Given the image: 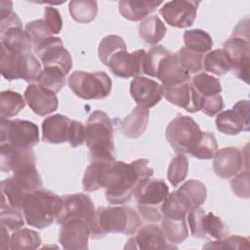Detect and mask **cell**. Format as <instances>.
I'll return each instance as SVG.
<instances>
[{
    "label": "cell",
    "mask_w": 250,
    "mask_h": 250,
    "mask_svg": "<svg viewBox=\"0 0 250 250\" xmlns=\"http://www.w3.org/2000/svg\"><path fill=\"white\" fill-rule=\"evenodd\" d=\"M97 225L101 237L108 232L131 235L140 228L141 217L134 209L127 206L99 207Z\"/></svg>",
    "instance_id": "obj_8"
},
{
    "label": "cell",
    "mask_w": 250,
    "mask_h": 250,
    "mask_svg": "<svg viewBox=\"0 0 250 250\" xmlns=\"http://www.w3.org/2000/svg\"><path fill=\"white\" fill-rule=\"evenodd\" d=\"M0 143L17 148L28 149L39 142V130L35 123L21 119H1Z\"/></svg>",
    "instance_id": "obj_12"
},
{
    "label": "cell",
    "mask_w": 250,
    "mask_h": 250,
    "mask_svg": "<svg viewBox=\"0 0 250 250\" xmlns=\"http://www.w3.org/2000/svg\"><path fill=\"white\" fill-rule=\"evenodd\" d=\"M166 26L157 16H149L139 24V35L147 44L156 45L166 34Z\"/></svg>",
    "instance_id": "obj_28"
},
{
    "label": "cell",
    "mask_w": 250,
    "mask_h": 250,
    "mask_svg": "<svg viewBox=\"0 0 250 250\" xmlns=\"http://www.w3.org/2000/svg\"><path fill=\"white\" fill-rule=\"evenodd\" d=\"M217 150L218 145L214 135L209 132H202L199 141L189 154L198 159H211L214 157Z\"/></svg>",
    "instance_id": "obj_37"
},
{
    "label": "cell",
    "mask_w": 250,
    "mask_h": 250,
    "mask_svg": "<svg viewBox=\"0 0 250 250\" xmlns=\"http://www.w3.org/2000/svg\"><path fill=\"white\" fill-rule=\"evenodd\" d=\"M41 244L38 232L30 229H20L11 235L10 249L12 250H34Z\"/></svg>",
    "instance_id": "obj_34"
},
{
    "label": "cell",
    "mask_w": 250,
    "mask_h": 250,
    "mask_svg": "<svg viewBox=\"0 0 250 250\" xmlns=\"http://www.w3.org/2000/svg\"><path fill=\"white\" fill-rule=\"evenodd\" d=\"M91 229L82 219H69L61 224L59 242L64 249L86 250Z\"/></svg>",
    "instance_id": "obj_17"
},
{
    "label": "cell",
    "mask_w": 250,
    "mask_h": 250,
    "mask_svg": "<svg viewBox=\"0 0 250 250\" xmlns=\"http://www.w3.org/2000/svg\"><path fill=\"white\" fill-rule=\"evenodd\" d=\"M41 71V63L32 52L19 53L1 46L0 72L5 79L33 82L37 80Z\"/></svg>",
    "instance_id": "obj_7"
},
{
    "label": "cell",
    "mask_w": 250,
    "mask_h": 250,
    "mask_svg": "<svg viewBox=\"0 0 250 250\" xmlns=\"http://www.w3.org/2000/svg\"><path fill=\"white\" fill-rule=\"evenodd\" d=\"M203 229L206 235L209 234L217 240L227 237L229 233L228 226L220 217L216 216L212 212L205 213L203 219Z\"/></svg>",
    "instance_id": "obj_41"
},
{
    "label": "cell",
    "mask_w": 250,
    "mask_h": 250,
    "mask_svg": "<svg viewBox=\"0 0 250 250\" xmlns=\"http://www.w3.org/2000/svg\"><path fill=\"white\" fill-rule=\"evenodd\" d=\"M198 5V1H170L159 9V14L169 25L177 28H187L192 25L196 18Z\"/></svg>",
    "instance_id": "obj_16"
},
{
    "label": "cell",
    "mask_w": 250,
    "mask_h": 250,
    "mask_svg": "<svg viewBox=\"0 0 250 250\" xmlns=\"http://www.w3.org/2000/svg\"><path fill=\"white\" fill-rule=\"evenodd\" d=\"M43 20L47 24V26L49 27V29L51 30V32L53 33V35L59 34L61 32L62 27V21L59 11L56 8L50 7V6L46 7L44 11Z\"/></svg>",
    "instance_id": "obj_50"
},
{
    "label": "cell",
    "mask_w": 250,
    "mask_h": 250,
    "mask_svg": "<svg viewBox=\"0 0 250 250\" xmlns=\"http://www.w3.org/2000/svg\"><path fill=\"white\" fill-rule=\"evenodd\" d=\"M125 248H135L142 250L149 249H176L177 246L169 243L164 236L160 227L155 224H146L139 228L136 235L128 239Z\"/></svg>",
    "instance_id": "obj_18"
},
{
    "label": "cell",
    "mask_w": 250,
    "mask_h": 250,
    "mask_svg": "<svg viewBox=\"0 0 250 250\" xmlns=\"http://www.w3.org/2000/svg\"><path fill=\"white\" fill-rule=\"evenodd\" d=\"M177 53L182 66L189 73L196 74L203 69V54L193 52L186 47H182Z\"/></svg>",
    "instance_id": "obj_42"
},
{
    "label": "cell",
    "mask_w": 250,
    "mask_h": 250,
    "mask_svg": "<svg viewBox=\"0 0 250 250\" xmlns=\"http://www.w3.org/2000/svg\"><path fill=\"white\" fill-rule=\"evenodd\" d=\"M243 157L242 151L237 147H223L213 157V170L223 179L233 178L242 169Z\"/></svg>",
    "instance_id": "obj_21"
},
{
    "label": "cell",
    "mask_w": 250,
    "mask_h": 250,
    "mask_svg": "<svg viewBox=\"0 0 250 250\" xmlns=\"http://www.w3.org/2000/svg\"><path fill=\"white\" fill-rule=\"evenodd\" d=\"M1 230H2V235H1V245L0 248L1 249H10V243H11V238H9L8 235V229L4 227H1Z\"/></svg>",
    "instance_id": "obj_52"
},
{
    "label": "cell",
    "mask_w": 250,
    "mask_h": 250,
    "mask_svg": "<svg viewBox=\"0 0 250 250\" xmlns=\"http://www.w3.org/2000/svg\"><path fill=\"white\" fill-rule=\"evenodd\" d=\"M184 43L187 49L203 55L210 52L213 46L212 37L208 32L202 29H191L185 31Z\"/></svg>",
    "instance_id": "obj_30"
},
{
    "label": "cell",
    "mask_w": 250,
    "mask_h": 250,
    "mask_svg": "<svg viewBox=\"0 0 250 250\" xmlns=\"http://www.w3.org/2000/svg\"><path fill=\"white\" fill-rule=\"evenodd\" d=\"M144 73L156 77L162 86L175 85L190 79L189 72L180 62L178 53H172L161 45H155L146 53Z\"/></svg>",
    "instance_id": "obj_3"
},
{
    "label": "cell",
    "mask_w": 250,
    "mask_h": 250,
    "mask_svg": "<svg viewBox=\"0 0 250 250\" xmlns=\"http://www.w3.org/2000/svg\"><path fill=\"white\" fill-rule=\"evenodd\" d=\"M224 108V102L221 95L201 97L200 110L208 116L218 114Z\"/></svg>",
    "instance_id": "obj_49"
},
{
    "label": "cell",
    "mask_w": 250,
    "mask_h": 250,
    "mask_svg": "<svg viewBox=\"0 0 250 250\" xmlns=\"http://www.w3.org/2000/svg\"><path fill=\"white\" fill-rule=\"evenodd\" d=\"M0 38V45L14 52H31L34 48L31 36L21 27H11L1 32Z\"/></svg>",
    "instance_id": "obj_27"
},
{
    "label": "cell",
    "mask_w": 250,
    "mask_h": 250,
    "mask_svg": "<svg viewBox=\"0 0 250 250\" xmlns=\"http://www.w3.org/2000/svg\"><path fill=\"white\" fill-rule=\"evenodd\" d=\"M130 94L137 105L146 108L154 106L163 97L162 86L145 76L134 77L130 83Z\"/></svg>",
    "instance_id": "obj_20"
},
{
    "label": "cell",
    "mask_w": 250,
    "mask_h": 250,
    "mask_svg": "<svg viewBox=\"0 0 250 250\" xmlns=\"http://www.w3.org/2000/svg\"><path fill=\"white\" fill-rule=\"evenodd\" d=\"M62 200L63 207L57 219V223L61 225L69 219H82L90 227L91 237L100 238L101 234L97 225V210L91 197L84 193H74L63 196Z\"/></svg>",
    "instance_id": "obj_11"
},
{
    "label": "cell",
    "mask_w": 250,
    "mask_h": 250,
    "mask_svg": "<svg viewBox=\"0 0 250 250\" xmlns=\"http://www.w3.org/2000/svg\"><path fill=\"white\" fill-rule=\"evenodd\" d=\"M249 21L245 18L236 25L231 37L223 45V50L230 62L232 72L245 83H248L249 78Z\"/></svg>",
    "instance_id": "obj_5"
},
{
    "label": "cell",
    "mask_w": 250,
    "mask_h": 250,
    "mask_svg": "<svg viewBox=\"0 0 250 250\" xmlns=\"http://www.w3.org/2000/svg\"><path fill=\"white\" fill-rule=\"evenodd\" d=\"M147 159H137L131 163L116 161L106 162L101 177V188H105V197L110 204L128 202L139 185L153 175Z\"/></svg>",
    "instance_id": "obj_1"
},
{
    "label": "cell",
    "mask_w": 250,
    "mask_h": 250,
    "mask_svg": "<svg viewBox=\"0 0 250 250\" xmlns=\"http://www.w3.org/2000/svg\"><path fill=\"white\" fill-rule=\"evenodd\" d=\"M35 53L39 56L44 67H59L65 75L72 67V59L69 52L63 47L59 37H49L34 46Z\"/></svg>",
    "instance_id": "obj_13"
},
{
    "label": "cell",
    "mask_w": 250,
    "mask_h": 250,
    "mask_svg": "<svg viewBox=\"0 0 250 250\" xmlns=\"http://www.w3.org/2000/svg\"><path fill=\"white\" fill-rule=\"evenodd\" d=\"M24 100L31 110L46 116L58 109L59 101L56 94L38 83H30L24 91Z\"/></svg>",
    "instance_id": "obj_19"
},
{
    "label": "cell",
    "mask_w": 250,
    "mask_h": 250,
    "mask_svg": "<svg viewBox=\"0 0 250 250\" xmlns=\"http://www.w3.org/2000/svg\"><path fill=\"white\" fill-rule=\"evenodd\" d=\"M232 192L241 198L249 197V172L248 170L236 174L230 182Z\"/></svg>",
    "instance_id": "obj_48"
},
{
    "label": "cell",
    "mask_w": 250,
    "mask_h": 250,
    "mask_svg": "<svg viewBox=\"0 0 250 250\" xmlns=\"http://www.w3.org/2000/svg\"><path fill=\"white\" fill-rule=\"evenodd\" d=\"M188 172V160L185 154L178 153L175 156L168 167L167 178L173 187H177L182 183Z\"/></svg>",
    "instance_id": "obj_39"
},
{
    "label": "cell",
    "mask_w": 250,
    "mask_h": 250,
    "mask_svg": "<svg viewBox=\"0 0 250 250\" xmlns=\"http://www.w3.org/2000/svg\"><path fill=\"white\" fill-rule=\"evenodd\" d=\"M203 68L205 71L221 76L231 70V64L224 50L216 49L204 56Z\"/></svg>",
    "instance_id": "obj_33"
},
{
    "label": "cell",
    "mask_w": 250,
    "mask_h": 250,
    "mask_svg": "<svg viewBox=\"0 0 250 250\" xmlns=\"http://www.w3.org/2000/svg\"><path fill=\"white\" fill-rule=\"evenodd\" d=\"M126 49L125 41L118 35H107L99 44L98 55L100 61L106 65L109 58L119 50Z\"/></svg>",
    "instance_id": "obj_38"
},
{
    "label": "cell",
    "mask_w": 250,
    "mask_h": 250,
    "mask_svg": "<svg viewBox=\"0 0 250 250\" xmlns=\"http://www.w3.org/2000/svg\"><path fill=\"white\" fill-rule=\"evenodd\" d=\"M11 1H1L0 4V33L11 27H22L18 15L13 11Z\"/></svg>",
    "instance_id": "obj_44"
},
{
    "label": "cell",
    "mask_w": 250,
    "mask_h": 250,
    "mask_svg": "<svg viewBox=\"0 0 250 250\" xmlns=\"http://www.w3.org/2000/svg\"><path fill=\"white\" fill-rule=\"evenodd\" d=\"M63 207V200L56 193L44 188L29 192L23 199L21 211L26 224L42 229L58 219Z\"/></svg>",
    "instance_id": "obj_2"
},
{
    "label": "cell",
    "mask_w": 250,
    "mask_h": 250,
    "mask_svg": "<svg viewBox=\"0 0 250 250\" xmlns=\"http://www.w3.org/2000/svg\"><path fill=\"white\" fill-rule=\"evenodd\" d=\"M112 122L102 110L93 111L86 122L85 142L92 159H113Z\"/></svg>",
    "instance_id": "obj_4"
},
{
    "label": "cell",
    "mask_w": 250,
    "mask_h": 250,
    "mask_svg": "<svg viewBox=\"0 0 250 250\" xmlns=\"http://www.w3.org/2000/svg\"><path fill=\"white\" fill-rule=\"evenodd\" d=\"M205 211L200 207L190 209L187 215L188 224L192 236L197 238H205L206 234L203 229V219Z\"/></svg>",
    "instance_id": "obj_46"
},
{
    "label": "cell",
    "mask_w": 250,
    "mask_h": 250,
    "mask_svg": "<svg viewBox=\"0 0 250 250\" xmlns=\"http://www.w3.org/2000/svg\"><path fill=\"white\" fill-rule=\"evenodd\" d=\"M162 91L163 96L169 103L183 107L188 112H196L194 104V90L190 79L175 85L162 86Z\"/></svg>",
    "instance_id": "obj_24"
},
{
    "label": "cell",
    "mask_w": 250,
    "mask_h": 250,
    "mask_svg": "<svg viewBox=\"0 0 250 250\" xmlns=\"http://www.w3.org/2000/svg\"><path fill=\"white\" fill-rule=\"evenodd\" d=\"M1 227L6 228L10 231H15L24 226L23 217L18 208L11 206H1Z\"/></svg>",
    "instance_id": "obj_43"
},
{
    "label": "cell",
    "mask_w": 250,
    "mask_h": 250,
    "mask_svg": "<svg viewBox=\"0 0 250 250\" xmlns=\"http://www.w3.org/2000/svg\"><path fill=\"white\" fill-rule=\"evenodd\" d=\"M25 100L18 92L2 91L0 93V118L16 116L25 106Z\"/></svg>",
    "instance_id": "obj_31"
},
{
    "label": "cell",
    "mask_w": 250,
    "mask_h": 250,
    "mask_svg": "<svg viewBox=\"0 0 250 250\" xmlns=\"http://www.w3.org/2000/svg\"><path fill=\"white\" fill-rule=\"evenodd\" d=\"M0 151V169L2 172H14L36 164L35 153L31 148H17L9 144H1Z\"/></svg>",
    "instance_id": "obj_22"
},
{
    "label": "cell",
    "mask_w": 250,
    "mask_h": 250,
    "mask_svg": "<svg viewBox=\"0 0 250 250\" xmlns=\"http://www.w3.org/2000/svg\"><path fill=\"white\" fill-rule=\"evenodd\" d=\"M36 83L57 94L65 83V74L59 67H44Z\"/></svg>",
    "instance_id": "obj_36"
},
{
    "label": "cell",
    "mask_w": 250,
    "mask_h": 250,
    "mask_svg": "<svg viewBox=\"0 0 250 250\" xmlns=\"http://www.w3.org/2000/svg\"><path fill=\"white\" fill-rule=\"evenodd\" d=\"M71 122L67 116L54 114L45 118L42 122V140L49 144H62L68 142Z\"/></svg>",
    "instance_id": "obj_23"
},
{
    "label": "cell",
    "mask_w": 250,
    "mask_h": 250,
    "mask_svg": "<svg viewBox=\"0 0 250 250\" xmlns=\"http://www.w3.org/2000/svg\"><path fill=\"white\" fill-rule=\"evenodd\" d=\"M162 2L146 0H121L118 4L120 15L126 20L139 21L156 10Z\"/></svg>",
    "instance_id": "obj_26"
},
{
    "label": "cell",
    "mask_w": 250,
    "mask_h": 250,
    "mask_svg": "<svg viewBox=\"0 0 250 250\" xmlns=\"http://www.w3.org/2000/svg\"><path fill=\"white\" fill-rule=\"evenodd\" d=\"M148 117V108L137 105L120 123L122 134L130 139L141 137L146 129Z\"/></svg>",
    "instance_id": "obj_25"
},
{
    "label": "cell",
    "mask_w": 250,
    "mask_h": 250,
    "mask_svg": "<svg viewBox=\"0 0 250 250\" xmlns=\"http://www.w3.org/2000/svg\"><path fill=\"white\" fill-rule=\"evenodd\" d=\"M71 18L79 23H89L94 21L98 13V4L92 0H73L69 2Z\"/></svg>",
    "instance_id": "obj_32"
},
{
    "label": "cell",
    "mask_w": 250,
    "mask_h": 250,
    "mask_svg": "<svg viewBox=\"0 0 250 250\" xmlns=\"http://www.w3.org/2000/svg\"><path fill=\"white\" fill-rule=\"evenodd\" d=\"M249 240L246 237L231 235L223 239L208 242L203 248H216V249H249Z\"/></svg>",
    "instance_id": "obj_45"
},
{
    "label": "cell",
    "mask_w": 250,
    "mask_h": 250,
    "mask_svg": "<svg viewBox=\"0 0 250 250\" xmlns=\"http://www.w3.org/2000/svg\"><path fill=\"white\" fill-rule=\"evenodd\" d=\"M190 82L194 90L201 97L220 95L222 92L220 80L206 72H198L194 74L191 77Z\"/></svg>",
    "instance_id": "obj_35"
},
{
    "label": "cell",
    "mask_w": 250,
    "mask_h": 250,
    "mask_svg": "<svg viewBox=\"0 0 250 250\" xmlns=\"http://www.w3.org/2000/svg\"><path fill=\"white\" fill-rule=\"evenodd\" d=\"M69 89L83 100H102L111 92L112 82L104 71H74L67 80Z\"/></svg>",
    "instance_id": "obj_9"
},
{
    "label": "cell",
    "mask_w": 250,
    "mask_h": 250,
    "mask_svg": "<svg viewBox=\"0 0 250 250\" xmlns=\"http://www.w3.org/2000/svg\"><path fill=\"white\" fill-rule=\"evenodd\" d=\"M186 196L189 199L193 207H199L206 200L207 189L203 183L197 180H188L185 182L180 188Z\"/></svg>",
    "instance_id": "obj_40"
},
{
    "label": "cell",
    "mask_w": 250,
    "mask_h": 250,
    "mask_svg": "<svg viewBox=\"0 0 250 250\" xmlns=\"http://www.w3.org/2000/svg\"><path fill=\"white\" fill-rule=\"evenodd\" d=\"M198 124L189 116L178 114L169 122L165 137L176 153L186 154L191 151L201 137Z\"/></svg>",
    "instance_id": "obj_10"
},
{
    "label": "cell",
    "mask_w": 250,
    "mask_h": 250,
    "mask_svg": "<svg viewBox=\"0 0 250 250\" xmlns=\"http://www.w3.org/2000/svg\"><path fill=\"white\" fill-rule=\"evenodd\" d=\"M67 143L72 147L80 146L85 143V126L80 121L72 120L69 140Z\"/></svg>",
    "instance_id": "obj_51"
},
{
    "label": "cell",
    "mask_w": 250,
    "mask_h": 250,
    "mask_svg": "<svg viewBox=\"0 0 250 250\" xmlns=\"http://www.w3.org/2000/svg\"><path fill=\"white\" fill-rule=\"evenodd\" d=\"M168 195L169 188L164 181L150 178L143 181L134 192L140 217L148 223L161 221L160 206Z\"/></svg>",
    "instance_id": "obj_6"
},
{
    "label": "cell",
    "mask_w": 250,
    "mask_h": 250,
    "mask_svg": "<svg viewBox=\"0 0 250 250\" xmlns=\"http://www.w3.org/2000/svg\"><path fill=\"white\" fill-rule=\"evenodd\" d=\"M146 55V52L144 49L136 50L132 53L122 49L109 58L106 66L115 76L120 78L142 76L144 74Z\"/></svg>",
    "instance_id": "obj_14"
},
{
    "label": "cell",
    "mask_w": 250,
    "mask_h": 250,
    "mask_svg": "<svg viewBox=\"0 0 250 250\" xmlns=\"http://www.w3.org/2000/svg\"><path fill=\"white\" fill-rule=\"evenodd\" d=\"M160 228L167 241L176 246L184 242L188 236L187 219L162 218Z\"/></svg>",
    "instance_id": "obj_29"
},
{
    "label": "cell",
    "mask_w": 250,
    "mask_h": 250,
    "mask_svg": "<svg viewBox=\"0 0 250 250\" xmlns=\"http://www.w3.org/2000/svg\"><path fill=\"white\" fill-rule=\"evenodd\" d=\"M24 30L31 36L34 42V46L53 36V33L45 23L44 20H35L29 21L25 24Z\"/></svg>",
    "instance_id": "obj_47"
},
{
    "label": "cell",
    "mask_w": 250,
    "mask_h": 250,
    "mask_svg": "<svg viewBox=\"0 0 250 250\" xmlns=\"http://www.w3.org/2000/svg\"><path fill=\"white\" fill-rule=\"evenodd\" d=\"M249 101L237 102L231 109L218 113L216 127L219 132L226 135H237L242 131H249Z\"/></svg>",
    "instance_id": "obj_15"
}]
</instances>
